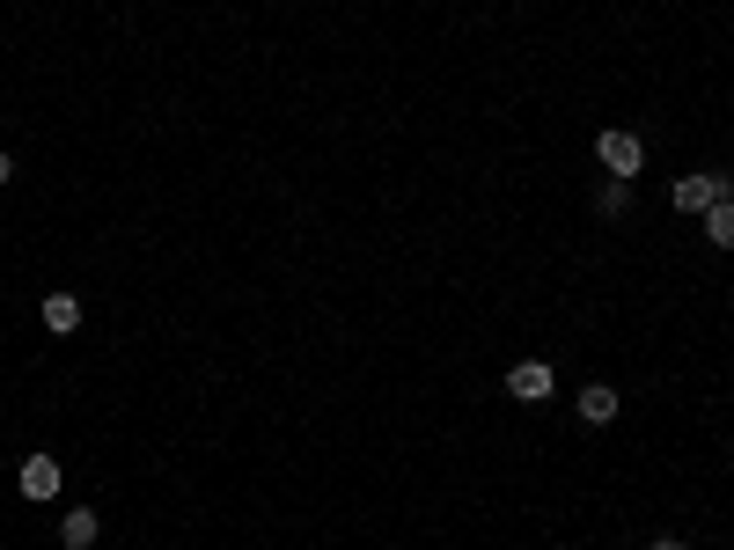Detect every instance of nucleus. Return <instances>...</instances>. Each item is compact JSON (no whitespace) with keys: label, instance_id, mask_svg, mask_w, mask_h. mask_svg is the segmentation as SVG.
<instances>
[{"label":"nucleus","instance_id":"obj_8","mask_svg":"<svg viewBox=\"0 0 734 550\" xmlns=\"http://www.w3.org/2000/svg\"><path fill=\"white\" fill-rule=\"evenodd\" d=\"M595 214H603V220H624V214H632V184H624V176H603V192H595Z\"/></svg>","mask_w":734,"mask_h":550},{"label":"nucleus","instance_id":"obj_6","mask_svg":"<svg viewBox=\"0 0 734 550\" xmlns=\"http://www.w3.org/2000/svg\"><path fill=\"white\" fill-rule=\"evenodd\" d=\"M573 404H581L587 426H610V419H617V389H610V382H587L581 397H573Z\"/></svg>","mask_w":734,"mask_h":550},{"label":"nucleus","instance_id":"obj_7","mask_svg":"<svg viewBox=\"0 0 734 550\" xmlns=\"http://www.w3.org/2000/svg\"><path fill=\"white\" fill-rule=\"evenodd\" d=\"M698 220H706V242H712V250H734V198H712Z\"/></svg>","mask_w":734,"mask_h":550},{"label":"nucleus","instance_id":"obj_2","mask_svg":"<svg viewBox=\"0 0 734 550\" xmlns=\"http://www.w3.org/2000/svg\"><path fill=\"white\" fill-rule=\"evenodd\" d=\"M595 162L610 169V176H624V184H632L639 169H646V147H639V133H617V125H610V133L595 140Z\"/></svg>","mask_w":734,"mask_h":550},{"label":"nucleus","instance_id":"obj_5","mask_svg":"<svg viewBox=\"0 0 734 550\" xmlns=\"http://www.w3.org/2000/svg\"><path fill=\"white\" fill-rule=\"evenodd\" d=\"M23 500H59V462L51 455H30L23 462Z\"/></svg>","mask_w":734,"mask_h":550},{"label":"nucleus","instance_id":"obj_10","mask_svg":"<svg viewBox=\"0 0 734 550\" xmlns=\"http://www.w3.org/2000/svg\"><path fill=\"white\" fill-rule=\"evenodd\" d=\"M8 176H15V154H8V147H0V184H8Z\"/></svg>","mask_w":734,"mask_h":550},{"label":"nucleus","instance_id":"obj_9","mask_svg":"<svg viewBox=\"0 0 734 550\" xmlns=\"http://www.w3.org/2000/svg\"><path fill=\"white\" fill-rule=\"evenodd\" d=\"M73 323H81V301H73V294H45V331L67 337Z\"/></svg>","mask_w":734,"mask_h":550},{"label":"nucleus","instance_id":"obj_3","mask_svg":"<svg viewBox=\"0 0 734 550\" xmlns=\"http://www.w3.org/2000/svg\"><path fill=\"white\" fill-rule=\"evenodd\" d=\"M96 536H103V522L89 506H67V514H59V543L67 550H96Z\"/></svg>","mask_w":734,"mask_h":550},{"label":"nucleus","instance_id":"obj_1","mask_svg":"<svg viewBox=\"0 0 734 550\" xmlns=\"http://www.w3.org/2000/svg\"><path fill=\"white\" fill-rule=\"evenodd\" d=\"M507 397H514V404H551V397H559L551 359H514V367H507Z\"/></svg>","mask_w":734,"mask_h":550},{"label":"nucleus","instance_id":"obj_11","mask_svg":"<svg viewBox=\"0 0 734 550\" xmlns=\"http://www.w3.org/2000/svg\"><path fill=\"white\" fill-rule=\"evenodd\" d=\"M654 550H690V543H684V536H661V543H654Z\"/></svg>","mask_w":734,"mask_h":550},{"label":"nucleus","instance_id":"obj_4","mask_svg":"<svg viewBox=\"0 0 734 550\" xmlns=\"http://www.w3.org/2000/svg\"><path fill=\"white\" fill-rule=\"evenodd\" d=\"M712 198H720V176H712V169H698V176H684V184H676V214H706Z\"/></svg>","mask_w":734,"mask_h":550}]
</instances>
